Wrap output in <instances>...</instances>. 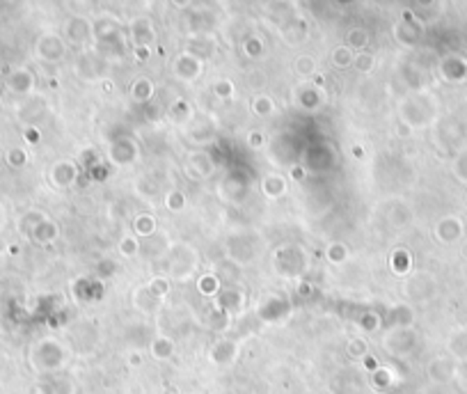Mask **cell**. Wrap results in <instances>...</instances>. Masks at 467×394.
Here are the masks:
<instances>
[{
    "label": "cell",
    "mask_w": 467,
    "mask_h": 394,
    "mask_svg": "<svg viewBox=\"0 0 467 394\" xmlns=\"http://www.w3.org/2000/svg\"><path fill=\"white\" fill-rule=\"evenodd\" d=\"M174 73L179 76L181 80H193L198 78L202 73V62L198 55H190V53H183L176 58L174 62Z\"/></svg>",
    "instance_id": "6da1fadb"
},
{
    "label": "cell",
    "mask_w": 467,
    "mask_h": 394,
    "mask_svg": "<svg viewBox=\"0 0 467 394\" xmlns=\"http://www.w3.org/2000/svg\"><path fill=\"white\" fill-rule=\"evenodd\" d=\"M67 35H69V40L73 44H85L90 40V35H92V25H90L87 18L78 16L67 25Z\"/></svg>",
    "instance_id": "7a4b0ae2"
},
{
    "label": "cell",
    "mask_w": 467,
    "mask_h": 394,
    "mask_svg": "<svg viewBox=\"0 0 467 394\" xmlns=\"http://www.w3.org/2000/svg\"><path fill=\"white\" fill-rule=\"evenodd\" d=\"M154 37H156V32H154L152 21H149V18H138V21L133 23V40H135V44L138 46H149V44L154 42Z\"/></svg>",
    "instance_id": "3957f363"
},
{
    "label": "cell",
    "mask_w": 467,
    "mask_h": 394,
    "mask_svg": "<svg viewBox=\"0 0 467 394\" xmlns=\"http://www.w3.org/2000/svg\"><path fill=\"white\" fill-rule=\"evenodd\" d=\"M252 110H255L257 115L266 117V115H270V112L275 110V103H273V99H270V97H266V95H259L255 101H252Z\"/></svg>",
    "instance_id": "277c9868"
},
{
    "label": "cell",
    "mask_w": 467,
    "mask_h": 394,
    "mask_svg": "<svg viewBox=\"0 0 467 394\" xmlns=\"http://www.w3.org/2000/svg\"><path fill=\"white\" fill-rule=\"evenodd\" d=\"M152 92H154V88H152V83H149L147 78L135 80V85H133V97H135L138 101H147L149 97H152Z\"/></svg>",
    "instance_id": "5b68a950"
},
{
    "label": "cell",
    "mask_w": 467,
    "mask_h": 394,
    "mask_svg": "<svg viewBox=\"0 0 467 394\" xmlns=\"http://www.w3.org/2000/svg\"><path fill=\"white\" fill-rule=\"evenodd\" d=\"M332 60H334V64H337V67H348V64H351L355 58H353V53H351L348 46H339V49L334 51Z\"/></svg>",
    "instance_id": "8992f818"
},
{
    "label": "cell",
    "mask_w": 467,
    "mask_h": 394,
    "mask_svg": "<svg viewBox=\"0 0 467 394\" xmlns=\"http://www.w3.org/2000/svg\"><path fill=\"white\" fill-rule=\"evenodd\" d=\"M296 69H298V73H303V76H310V73H314V69H316V62L312 55H301L296 62Z\"/></svg>",
    "instance_id": "52a82bcc"
},
{
    "label": "cell",
    "mask_w": 467,
    "mask_h": 394,
    "mask_svg": "<svg viewBox=\"0 0 467 394\" xmlns=\"http://www.w3.org/2000/svg\"><path fill=\"white\" fill-rule=\"evenodd\" d=\"M367 40H369V37H367V32H364V30H351L348 32V44L355 46V49H362V46H367ZM351 46H348V49H351Z\"/></svg>",
    "instance_id": "ba28073f"
},
{
    "label": "cell",
    "mask_w": 467,
    "mask_h": 394,
    "mask_svg": "<svg viewBox=\"0 0 467 394\" xmlns=\"http://www.w3.org/2000/svg\"><path fill=\"white\" fill-rule=\"evenodd\" d=\"M353 62H355V67H358L360 71H371V67H373V55H369V53H360Z\"/></svg>",
    "instance_id": "9c48e42d"
},
{
    "label": "cell",
    "mask_w": 467,
    "mask_h": 394,
    "mask_svg": "<svg viewBox=\"0 0 467 394\" xmlns=\"http://www.w3.org/2000/svg\"><path fill=\"white\" fill-rule=\"evenodd\" d=\"M213 92H216L218 97L227 99V97L233 95V88H231V83H229V80H220V83H216V85H213Z\"/></svg>",
    "instance_id": "30bf717a"
},
{
    "label": "cell",
    "mask_w": 467,
    "mask_h": 394,
    "mask_svg": "<svg viewBox=\"0 0 467 394\" xmlns=\"http://www.w3.org/2000/svg\"><path fill=\"white\" fill-rule=\"evenodd\" d=\"M245 53L252 55V58H257V55H261V42H259V40H248V44H245Z\"/></svg>",
    "instance_id": "8fae6325"
},
{
    "label": "cell",
    "mask_w": 467,
    "mask_h": 394,
    "mask_svg": "<svg viewBox=\"0 0 467 394\" xmlns=\"http://www.w3.org/2000/svg\"><path fill=\"white\" fill-rule=\"evenodd\" d=\"M174 3H176V5H179V7H183L186 3H190V0H174Z\"/></svg>",
    "instance_id": "7c38bea8"
}]
</instances>
